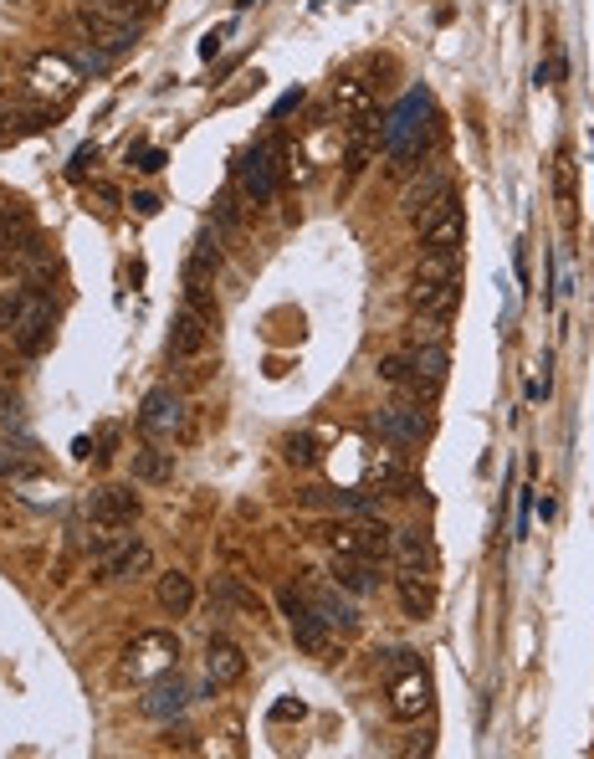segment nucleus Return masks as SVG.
Returning <instances> with one entry per match:
<instances>
[{"mask_svg": "<svg viewBox=\"0 0 594 759\" xmlns=\"http://www.w3.org/2000/svg\"><path fill=\"white\" fill-rule=\"evenodd\" d=\"M380 144H384V154L395 160V170L421 164L425 144H431V98L425 93L400 98V103L390 108V119L380 123Z\"/></svg>", "mask_w": 594, "mask_h": 759, "instance_id": "1", "label": "nucleus"}, {"mask_svg": "<svg viewBox=\"0 0 594 759\" xmlns=\"http://www.w3.org/2000/svg\"><path fill=\"white\" fill-rule=\"evenodd\" d=\"M174 667H180V637H174V631H139V637L123 647L119 678L149 688V682L174 672Z\"/></svg>", "mask_w": 594, "mask_h": 759, "instance_id": "2", "label": "nucleus"}, {"mask_svg": "<svg viewBox=\"0 0 594 759\" xmlns=\"http://www.w3.org/2000/svg\"><path fill=\"white\" fill-rule=\"evenodd\" d=\"M72 27L82 31L88 47H98V52H108V57H123L129 47H139V21H123V16H113V11H98V6H78Z\"/></svg>", "mask_w": 594, "mask_h": 759, "instance_id": "3", "label": "nucleus"}, {"mask_svg": "<svg viewBox=\"0 0 594 759\" xmlns=\"http://www.w3.org/2000/svg\"><path fill=\"white\" fill-rule=\"evenodd\" d=\"M282 186V164H278V144L262 139V144H251L236 164V190L251 200V206H266V200L278 196Z\"/></svg>", "mask_w": 594, "mask_h": 759, "instance_id": "4", "label": "nucleus"}, {"mask_svg": "<svg viewBox=\"0 0 594 759\" xmlns=\"http://www.w3.org/2000/svg\"><path fill=\"white\" fill-rule=\"evenodd\" d=\"M323 539L333 545V555H359V560H374V565H384L395 555V533L384 523H333V529H323Z\"/></svg>", "mask_w": 594, "mask_h": 759, "instance_id": "5", "label": "nucleus"}, {"mask_svg": "<svg viewBox=\"0 0 594 759\" xmlns=\"http://www.w3.org/2000/svg\"><path fill=\"white\" fill-rule=\"evenodd\" d=\"M282 616H288V627H292V641H298L308 657H329L333 652V627L313 611V600L308 596L282 590Z\"/></svg>", "mask_w": 594, "mask_h": 759, "instance_id": "6", "label": "nucleus"}, {"mask_svg": "<svg viewBox=\"0 0 594 759\" xmlns=\"http://www.w3.org/2000/svg\"><path fill=\"white\" fill-rule=\"evenodd\" d=\"M139 431L149 441H174L185 431V400L174 396L170 386H154L144 396V406H139Z\"/></svg>", "mask_w": 594, "mask_h": 759, "instance_id": "7", "label": "nucleus"}, {"mask_svg": "<svg viewBox=\"0 0 594 759\" xmlns=\"http://www.w3.org/2000/svg\"><path fill=\"white\" fill-rule=\"evenodd\" d=\"M27 82L37 88L41 98L67 103V98L82 88V67L72 62V57H62V52H41V57H31V78Z\"/></svg>", "mask_w": 594, "mask_h": 759, "instance_id": "8", "label": "nucleus"}, {"mask_svg": "<svg viewBox=\"0 0 594 759\" xmlns=\"http://www.w3.org/2000/svg\"><path fill=\"white\" fill-rule=\"evenodd\" d=\"M451 200H456V186H451V174H441V170H431V174H421L415 186H405V196H400V211L410 216V221H431L436 211H446Z\"/></svg>", "mask_w": 594, "mask_h": 759, "instance_id": "9", "label": "nucleus"}, {"mask_svg": "<svg viewBox=\"0 0 594 759\" xmlns=\"http://www.w3.org/2000/svg\"><path fill=\"white\" fill-rule=\"evenodd\" d=\"M185 708H190V688L180 682V667L164 672V678H154L149 693L139 698V713H144V719H180Z\"/></svg>", "mask_w": 594, "mask_h": 759, "instance_id": "10", "label": "nucleus"}, {"mask_svg": "<svg viewBox=\"0 0 594 759\" xmlns=\"http://www.w3.org/2000/svg\"><path fill=\"white\" fill-rule=\"evenodd\" d=\"M390 713L395 719H421V713H431V678H425L421 667H410V672H395V682H390Z\"/></svg>", "mask_w": 594, "mask_h": 759, "instance_id": "11", "label": "nucleus"}, {"mask_svg": "<svg viewBox=\"0 0 594 759\" xmlns=\"http://www.w3.org/2000/svg\"><path fill=\"white\" fill-rule=\"evenodd\" d=\"M410 360H415V380H410V396L415 400H436L441 386H446V344H415L410 349Z\"/></svg>", "mask_w": 594, "mask_h": 759, "instance_id": "12", "label": "nucleus"}, {"mask_svg": "<svg viewBox=\"0 0 594 759\" xmlns=\"http://www.w3.org/2000/svg\"><path fill=\"white\" fill-rule=\"evenodd\" d=\"M374 427H380V437L390 441V447H421L431 421H425L421 406H384V411L374 416Z\"/></svg>", "mask_w": 594, "mask_h": 759, "instance_id": "13", "label": "nucleus"}, {"mask_svg": "<svg viewBox=\"0 0 594 759\" xmlns=\"http://www.w3.org/2000/svg\"><path fill=\"white\" fill-rule=\"evenodd\" d=\"M52 333H57V308L47 303V298H37V308H31L27 319L16 323V349L27 354V360H41L47 349H52Z\"/></svg>", "mask_w": 594, "mask_h": 759, "instance_id": "14", "label": "nucleus"}, {"mask_svg": "<svg viewBox=\"0 0 594 759\" xmlns=\"http://www.w3.org/2000/svg\"><path fill=\"white\" fill-rule=\"evenodd\" d=\"M246 678V652H241L231 637H211L205 641V682L211 688H236Z\"/></svg>", "mask_w": 594, "mask_h": 759, "instance_id": "15", "label": "nucleus"}, {"mask_svg": "<svg viewBox=\"0 0 594 759\" xmlns=\"http://www.w3.org/2000/svg\"><path fill=\"white\" fill-rule=\"evenodd\" d=\"M462 237H466V216H462V206L451 200L446 211H436L421 227V252H462Z\"/></svg>", "mask_w": 594, "mask_h": 759, "instance_id": "16", "label": "nucleus"}, {"mask_svg": "<svg viewBox=\"0 0 594 759\" xmlns=\"http://www.w3.org/2000/svg\"><path fill=\"white\" fill-rule=\"evenodd\" d=\"M149 565H154V549L144 539H129L98 560V580H139V575H149Z\"/></svg>", "mask_w": 594, "mask_h": 759, "instance_id": "17", "label": "nucleus"}, {"mask_svg": "<svg viewBox=\"0 0 594 759\" xmlns=\"http://www.w3.org/2000/svg\"><path fill=\"white\" fill-rule=\"evenodd\" d=\"M31 241H37L31 211L16 196H0V252H27Z\"/></svg>", "mask_w": 594, "mask_h": 759, "instance_id": "18", "label": "nucleus"}, {"mask_svg": "<svg viewBox=\"0 0 594 759\" xmlns=\"http://www.w3.org/2000/svg\"><path fill=\"white\" fill-rule=\"evenodd\" d=\"M308 600H313V611L329 621V627H339V631H359V611H354V600L344 596V586H313V590H303Z\"/></svg>", "mask_w": 594, "mask_h": 759, "instance_id": "19", "label": "nucleus"}, {"mask_svg": "<svg viewBox=\"0 0 594 759\" xmlns=\"http://www.w3.org/2000/svg\"><path fill=\"white\" fill-rule=\"evenodd\" d=\"M205 329H211V319L200 313V308H180L174 313V329H170V354L174 360H190V354H200L205 349Z\"/></svg>", "mask_w": 594, "mask_h": 759, "instance_id": "20", "label": "nucleus"}, {"mask_svg": "<svg viewBox=\"0 0 594 759\" xmlns=\"http://www.w3.org/2000/svg\"><path fill=\"white\" fill-rule=\"evenodd\" d=\"M380 565L359 560V555H333V586H344L349 596H374L380 590Z\"/></svg>", "mask_w": 594, "mask_h": 759, "instance_id": "21", "label": "nucleus"}, {"mask_svg": "<svg viewBox=\"0 0 594 759\" xmlns=\"http://www.w3.org/2000/svg\"><path fill=\"white\" fill-rule=\"evenodd\" d=\"M88 513H93L98 523H129L133 529V519H139V493H133V488H98Z\"/></svg>", "mask_w": 594, "mask_h": 759, "instance_id": "22", "label": "nucleus"}, {"mask_svg": "<svg viewBox=\"0 0 594 759\" xmlns=\"http://www.w3.org/2000/svg\"><path fill=\"white\" fill-rule=\"evenodd\" d=\"M395 590H400L405 616H415V621H425V616L436 611V586L425 580V570H400L395 575Z\"/></svg>", "mask_w": 594, "mask_h": 759, "instance_id": "23", "label": "nucleus"}, {"mask_svg": "<svg viewBox=\"0 0 594 759\" xmlns=\"http://www.w3.org/2000/svg\"><path fill=\"white\" fill-rule=\"evenodd\" d=\"M462 303V278H446V282H415V308L431 313V319H451Z\"/></svg>", "mask_w": 594, "mask_h": 759, "instance_id": "24", "label": "nucleus"}, {"mask_svg": "<svg viewBox=\"0 0 594 759\" xmlns=\"http://www.w3.org/2000/svg\"><path fill=\"white\" fill-rule=\"evenodd\" d=\"M159 611H170V616H190L195 611V580H190L185 570H170V575H159Z\"/></svg>", "mask_w": 594, "mask_h": 759, "instance_id": "25", "label": "nucleus"}, {"mask_svg": "<svg viewBox=\"0 0 594 759\" xmlns=\"http://www.w3.org/2000/svg\"><path fill=\"white\" fill-rule=\"evenodd\" d=\"M41 472V452L31 441H0V478L11 482H27Z\"/></svg>", "mask_w": 594, "mask_h": 759, "instance_id": "26", "label": "nucleus"}, {"mask_svg": "<svg viewBox=\"0 0 594 759\" xmlns=\"http://www.w3.org/2000/svg\"><path fill=\"white\" fill-rule=\"evenodd\" d=\"M133 478L149 482V488H159V482H170V478H174V452H164L159 441L139 447V452H133Z\"/></svg>", "mask_w": 594, "mask_h": 759, "instance_id": "27", "label": "nucleus"}, {"mask_svg": "<svg viewBox=\"0 0 594 759\" xmlns=\"http://www.w3.org/2000/svg\"><path fill=\"white\" fill-rule=\"evenodd\" d=\"M395 555H400V570H431V539H425V529H400Z\"/></svg>", "mask_w": 594, "mask_h": 759, "instance_id": "28", "label": "nucleus"}, {"mask_svg": "<svg viewBox=\"0 0 594 759\" xmlns=\"http://www.w3.org/2000/svg\"><path fill=\"white\" fill-rule=\"evenodd\" d=\"M370 103H374L370 82L344 78L339 88H333V108H339V113H349V119H370Z\"/></svg>", "mask_w": 594, "mask_h": 759, "instance_id": "29", "label": "nucleus"}, {"mask_svg": "<svg viewBox=\"0 0 594 759\" xmlns=\"http://www.w3.org/2000/svg\"><path fill=\"white\" fill-rule=\"evenodd\" d=\"M37 298H41L37 288H6V293H0V333H16V323L37 308Z\"/></svg>", "mask_w": 594, "mask_h": 759, "instance_id": "30", "label": "nucleus"}, {"mask_svg": "<svg viewBox=\"0 0 594 759\" xmlns=\"http://www.w3.org/2000/svg\"><path fill=\"white\" fill-rule=\"evenodd\" d=\"M374 144H380V123L354 119V133H349V174H359L364 164H370Z\"/></svg>", "mask_w": 594, "mask_h": 759, "instance_id": "31", "label": "nucleus"}, {"mask_svg": "<svg viewBox=\"0 0 594 759\" xmlns=\"http://www.w3.org/2000/svg\"><path fill=\"white\" fill-rule=\"evenodd\" d=\"M88 6H98V11H113L123 16V21H144V16H154L164 0H88Z\"/></svg>", "mask_w": 594, "mask_h": 759, "instance_id": "32", "label": "nucleus"}, {"mask_svg": "<svg viewBox=\"0 0 594 759\" xmlns=\"http://www.w3.org/2000/svg\"><path fill=\"white\" fill-rule=\"evenodd\" d=\"M380 380L384 386H395V390H410V380H415V360H410V354H384Z\"/></svg>", "mask_w": 594, "mask_h": 759, "instance_id": "33", "label": "nucleus"}, {"mask_svg": "<svg viewBox=\"0 0 594 759\" xmlns=\"http://www.w3.org/2000/svg\"><path fill=\"white\" fill-rule=\"evenodd\" d=\"M282 457H288L292 467H318V457H323V452H318V441L308 437V431H298V437L282 441Z\"/></svg>", "mask_w": 594, "mask_h": 759, "instance_id": "34", "label": "nucleus"}, {"mask_svg": "<svg viewBox=\"0 0 594 759\" xmlns=\"http://www.w3.org/2000/svg\"><path fill=\"white\" fill-rule=\"evenodd\" d=\"M211 596H221V600H231V606H241V611H256V616H262V606H256V596H251V590H241L236 580H231V575H215Z\"/></svg>", "mask_w": 594, "mask_h": 759, "instance_id": "35", "label": "nucleus"}, {"mask_svg": "<svg viewBox=\"0 0 594 759\" xmlns=\"http://www.w3.org/2000/svg\"><path fill=\"white\" fill-rule=\"evenodd\" d=\"M129 164L144 174H159L164 170V149H129Z\"/></svg>", "mask_w": 594, "mask_h": 759, "instance_id": "36", "label": "nucleus"}, {"mask_svg": "<svg viewBox=\"0 0 594 759\" xmlns=\"http://www.w3.org/2000/svg\"><path fill=\"white\" fill-rule=\"evenodd\" d=\"M88 164H98V144H82L78 154H72V164H67V174H72V180H88Z\"/></svg>", "mask_w": 594, "mask_h": 759, "instance_id": "37", "label": "nucleus"}, {"mask_svg": "<svg viewBox=\"0 0 594 759\" xmlns=\"http://www.w3.org/2000/svg\"><path fill=\"white\" fill-rule=\"evenodd\" d=\"M108 62H113V57L98 52V47H82V52H78V67H93V72H103Z\"/></svg>", "mask_w": 594, "mask_h": 759, "instance_id": "38", "label": "nucleus"}, {"mask_svg": "<svg viewBox=\"0 0 594 759\" xmlns=\"http://www.w3.org/2000/svg\"><path fill=\"white\" fill-rule=\"evenodd\" d=\"M303 103V88H292V93H282L278 98V108H272V119H282V113H292V108Z\"/></svg>", "mask_w": 594, "mask_h": 759, "instance_id": "39", "label": "nucleus"}, {"mask_svg": "<svg viewBox=\"0 0 594 759\" xmlns=\"http://www.w3.org/2000/svg\"><path fill=\"white\" fill-rule=\"evenodd\" d=\"M129 206H133V211H139V216H154V211H159V196H149V190H139V196H133Z\"/></svg>", "mask_w": 594, "mask_h": 759, "instance_id": "40", "label": "nucleus"}, {"mask_svg": "<svg viewBox=\"0 0 594 759\" xmlns=\"http://www.w3.org/2000/svg\"><path fill=\"white\" fill-rule=\"evenodd\" d=\"M215 52H221V31H211V37L200 41V57H215Z\"/></svg>", "mask_w": 594, "mask_h": 759, "instance_id": "41", "label": "nucleus"}, {"mask_svg": "<svg viewBox=\"0 0 594 759\" xmlns=\"http://www.w3.org/2000/svg\"><path fill=\"white\" fill-rule=\"evenodd\" d=\"M548 396V380H528V400H543Z\"/></svg>", "mask_w": 594, "mask_h": 759, "instance_id": "42", "label": "nucleus"}, {"mask_svg": "<svg viewBox=\"0 0 594 759\" xmlns=\"http://www.w3.org/2000/svg\"><path fill=\"white\" fill-rule=\"evenodd\" d=\"M0 123H6V113H0Z\"/></svg>", "mask_w": 594, "mask_h": 759, "instance_id": "43", "label": "nucleus"}]
</instances>
